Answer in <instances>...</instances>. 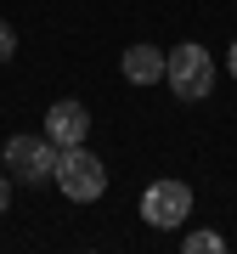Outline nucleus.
<instances>
[{"label": "nucleus", "mask_w": 237, "mask_h": 254, "mask_svg": "<svg viewBox=\"0 0 237 254\" xmlns=\"http://www.w3.org/2000/svg\"><path fill=\"white\" fill-rule=\"evenodd\" d=\"M57 187H62V198L73 203H96L102 192H108V164H102L91 147H57V175H51Z\"/></svg>", "instance_id": "1"}, {"label": "nucleus", "mask_w": 237, "mask_h": 254, "mask_svg": "<svg viewBox=\"0 0 237 254\" xmlns=\"http://www.w3.org/2000/svg\"><path fill=\"white\" fill-rule=\"evenodd\" d=\"M164 79H170V91L181 96V102H203L209 85H215V57H209V46L181 40V46L164 57Z\"/></svg>", "instance_id": "2"}, {"label": "nucleus", "mask_w": 237, "mask_h": 254, "mask_svg": "<svg viewBox=\"0 0 237 254\" xmlns=\"http://www.w3.org/2000/svg\"><path fill=\"white\" fill-rule=\"evenodd\" d=\"M6 170L17 181H28V187L51 181L57 175V141L51 136H11L6 141Z\"/></svg>", "instance_id": "3"}, {"label": "nucleus", "mask_w": 237, "mask_h": 254, "mask_svg": "<svg viewBox=\"0 0 237 254\" xmlns=\"http://www.w3.org/2000/svg\"><path fill=\"white\" fill-rule=\"evenodd\" d=\"M192 215V187L186 181H153L147 187V198H141V220L147 226H181V220Z\"/></svg>", "instance_id": "4"}, {"label": "nucleus", "mask_w": 237, "mask_h": 254, "mask_svg": "<svg viewBox=\"0 0 237 254\" xmlns=\"http://www.w3.org/2000/svg\"><path fill=\"white\" fill-rule=\"evenodd\" d=\"M46 136H51L57 147H79L85 136H91V113H85V102H51Z\"/></svg>", "instance_id": "5"}, {"label": "nucleus", "mask_w": 237, "mask_h": 254, "mask_svg": "<svg viewBox=\"0 0 237 254\" xmlns=\"http://www.w3.org/2000/svg\"><path fill=\"white\" fill-rule=\"evenodd\" d=\"M124 79L130 85H158L164 79V51L158 46H130L124 51Z\"/></svg>", "instance_id": "6"}, {"label": "nucleus", "mask_w": 237, "mask_h": 254, "mask_svg": "<svg viewBox=\"0 0 237 254\" xmlns=\"http://www.w3.org/2000/svg\"><path fill=\"white\" fill-rule=\"evenodd\" d=\"M186 249H192V254H215V249H220V237H215V232H192V237H186Z\"/></svg>", "instance_id": "7"}, {"label": "nucleus", "mask_w": 237, "mask_h": 254, "mask_svg": "<svg viewBox=\"0 0 237 254\" xmlns=\"http://www.w3.org/2000/svg\"><path fill=\"white\" fill-rule=\"evenodd\" d=\"M11 51H17V34H11V23L0 17V63H11Z\"/></svg>", "instance_id": "8"}, {"label": "nucleus", "mask_w": 237, "mask_h": 254, "mask_svg": "<svg viewBox=\"0 0 237 254\" xmlns=\"http://www.w3.org/2000/svg\"><path fill=\"white\" fill-rule=\"evenodd\" d=\"M6 203H11V181H6V170H0V215H6Z\"/></svg>", "instance_id": "9"}, {"label": "nucleus", "mask_w": 237, "mask_h": 254, "mask_svg": "<svg viewBox=\"0 0 237 254\" xmlns=\"http://www.w3.org/2000/svg\"><path fill=\"white\" fill-rule=\"evenodd\" d=\"M232 79H237V40H232Z\"/></svg>", "instance_id": "10"}]
</instances>
